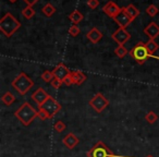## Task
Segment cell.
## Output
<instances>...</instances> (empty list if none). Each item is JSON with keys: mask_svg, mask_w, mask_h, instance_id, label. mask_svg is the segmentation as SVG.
<instances>
[{"mask_svg": "<svg viewBox=\"0 0 159 157\" xmlns=\"http://www.w3.org/2000/svg\"><path fill=\"white\" fill-rule=\"evenodd\" d=\"M20 27L21 22L10 12L6 13L3 18H1V20H0V31L7 37H11Z\"/></svg>", "mask_w": 159, "mask_h": 157, "instance_id": "6da1fadb", "label": "cell"}, {"mask_svg": "<svg viewBox=\"0 0 159 157\" xmlns=\"http://www.w3.org/2000/svg\"><path fill=\"white\" fill-rule=\"evenodd\" d=\"M86 37L91 43H93V44H97V43L102 38V33L98 29L93 27V29H92L91 31L86 34Z\"/></svg>", "mask_w": 159, "mask_h": 157, "instance_id": "9a60e30c", "label": "cell"}, {"mask_svg": "<svg viewBox=\"0 0 159 157\" xmlns=\"http://www.w3.org/2000/svg\"><path fill=\"white\" fill-rule=\"evenodd\" d=\"M157 119H158V116H157V113L155 111H148L145 116V120L150 124L155 123L157 121Z\"/></svg>", "mask_w": 159, "mask_h": 157, "instance_id": "cb8c5ba5", "label": "cell"}, {"mask_svg": "<svg viewBox=\"0 0 159 157\" xmlns=\"http://www.w3.org/2000/svg\"><path fill=\"white\" fill-rule=\"evenodd\" d=\"M62 84H63V81L59 80V79H56V77L51 81V86H52L53 89H60Z\"/></svg>", "mask_w": 159, "mask_h": 157, "instance_id": "f1b7e54d", "label": "cell"}, {"mask_svg": "<svg viewBox=\"0 0 159 157\" xmlns=\"http://www.w3.org/2000/svg\"><path fill=\"white\" fill-rule=\"evenodd\" d=\"M49 96L50 95H49L44 89L39 87V89H37L33 94H32V99L37 104V106H40V105H43L47 99H48Z\"/></svg>", "mask_w": 159, "mask_h": 157, "instance_id": "8fae6325", "label": "cell"}, {"mask_svg": "<svg viewBox=\"0 0 159 157\" xmlns=\"http://www.w3.org/2000/svg\"><path fill=\"white\" fill-rule=\"evenodd\" d=\"M22 16H24L25 19L30 20L32 19L34 16H35V10L33 9V7H30V6H26L24 9L22 10Z\"/></svg>", "mask_w": 159, "mask_h": 157, "instance_id": "7402d4cb", "label": "cell"}, {"mask_svg": "<svg viewBox=\"0 0 159 157\" xmlns=\"http://www.w3.org/2000/svg\"><path fill=\"white\" fill-rule=\"evenodd\" d=\"M69 19H70V21L73 23V24L77 25L80 22H82L84 16H83V14L81 13L79 10H74V11L71 12V13L69 14Z\"/></svg>", "mask_w": 159, "mask_h": 157, "instance_id": "ac0fdd59", "label": "cell"}, {"mask_svg": "<svg viewBox=\"0 0 159 157\" xmlns=\"http://www.w3.org/2000/svg\"><path fill=\"white\" fill-rule=\"evenodd\" d=\"M145 45H146L147 50L149 51L150 53H152V55H154V53H156L159 48V45L155 42V39H148V42L145 43Z\"/></svg>", "mask_w": 159, "mask_h": 157, "instance_id": "44dd1931", "label": "cell"}, {"mask_svg": "<svg viewBox=\"0 0 159 157\" xmlns=\"http://www.w3.org/2000/svg\"><path fill=\"white\" fill-rule=\"evenodd\" d=\"M121 11H122V8H120L119 6L116 2H113V1H108V2L102 7V12H104L105 14H107L109 18H112V19H115Z\"/></svg>", "mask_w": 159, "mask_h": 157, "instance_id": "9c48e42d", "label": "cell"}, {"mask_svg": "<svg viewBox=\"0 0 159 157\" xmlns=\"http://www.w3.org/2000/svg\"><path fill=\"white\" fill-rule=\"evenodd\" d=\"M158 12H159V9L155 5H149L147 8H146V13H147L149 16H157V13H158Z\"/></svg>", "mask_w": 159, "mask_h": 157, "instance_id": "4316f807", "label": "cell"}, {"mask_svg": "<svg viewBox=\"0 0 159 157\" xmlns=\"http://www.w3.org/2000/svg\"><path fill=\"white\" fill-rule=\"evenodd\" d=\"M9 1H10V2H11V3H14V2H16V1H18V0H9Z\"/></svg>", "mask_w": 159, "mask_h": 157, "instance_id": "836d02e7", "label": "cell"}, {"mask_svg": "<svg viewBox=\"0 0 159 157\" xmlns=\"http://www.w3.org/2000/svg\"><path fill=\"white\" fill-rule=\"evenodd\" d=\"M23 1H24L27 6H30V7H33V6L35 5L36 2H38L39 0H23Z\"/></svg>", "mask_w": 159, "mask_h": 157, "instance_id": "d6a6232c", "label": "cell"}, {"mask_svg": "<svg viewBox=\"0 0 159 157\" xmlns=\"http://www.w3.org/2000/svg\"><path fill=\"white\" fill-rule=\"evenodd\" d=\"M80 33H81V30H80V27L75 24H73L72 26L69 29V34H70L72 37H76Z\"/></svg>", "mask_w": 159, "mask_h": 157, "instance_id": "83f0119b", "label": "cell"}, {"mask_svg": "<svg viewBox=\"0 0 159 157\" xmlns=\"http://www.w3.org/2000/svg\"><path fill=\"white\" fill-rule=\"evenodd\" d=\"M144 33L149 37V39H155L159 36V25L156 22H150L144 29Z\"/></svg>", "mask_w": 159, "mask_h": 157, "instance_id": "4fadbf2b", "label": "cell"}, {"mask_svg": "<svg viewBox=\"0 0 159 157\" xmlns=\"http://www.w3.org/2000/svg\"><path fill=\"white\" fill-rule=\"evenodd\" d=\"M56 11H57V9H56V8L53 7L51 3H49V2L46 3V5H45L44 7H43V9H42V12L46 16H48V18L52 16V14H55Z\"/></svg>", "mask_w": 159, "mask_h": 157, "instance_id": "d6986e66", "label": "cell"}, {"mask_svg": "<svg viewBox=\"0 0 159 157\" xmlns=\"http://www.w3.org/2000/svg\"><path fill=\"white\" fill-rule=\"evenodd\" d=\"M87 157H116L111 150L104 143L99 141L86 153Z\"/></svg>", "mask_w": 159, "mask_h": 157, "instance_id": "5b68a950", "label": "cell"}, {"mask_svg": "<svg viewBox=\"0 0 159 157\" xmlns=\"http://www.w3.org/2000/svg\"><path fill=\"white\" fill-rule=\"evenodd\" d=\"M115 53L119 58H124L129 53V51H128V49L124 47V45H118L115 49Z\"/></svg>", "mask_w": 159, "mask_h": 157, "instance_id": "603a6c76", "label": "cell"}, {"mask_svg": "<svg viewBox=\"0 0 159 157\" xmlns=\"http://www.w3.org/2000/svg\"><path fill=\"white\" fill-rule=\"evenodd\" d=\"M111 38H112L118 45H124L131 38V35H130V33L126 31V29L119 27V29L111 35Z\"/></svg>", "mask_w": 159, "mask_h": 157, "instance_id": "ba28073f", "label": "cell"}, {"mask_svg": "<svg viewBox=\"0 0 159 157\" xmlns=\"http://www.w3.org/2000/svg\"><path fill=\"white\" fill-rule=\"evenodd\" d=\"M108 105H109V100L102 93H96L91 98V100H89V106L98 113H102L108 107Z\"/></svg>", "mask_w": 159, "mask_h": 157, "instance_id": "52a82bcc", "label": "cell"}, {"mask_svg": "<svg viewBox=\"0 0 159 157\" xmlns=\"http://www.w3.org/2000/svg\"><path fill=\"white\" fill-rule=\"evenodd\" d=\"M53 79H55V75H53L52 71L47 70V71H45V72H43V74H42V80L44 81V82H47V83L50 82L51 83V81H52Z\"/></svg>", "mask_w": 159, "mask_h": 157, "instance_id": "d4e9b609", "label": "cell"}, {"mask_svg": "<svg viewBox=\"0 0 159 157\" xmlns=\"http://www.w3.org/2000/svg\"><path fill=\"white\" fill-rule=\"evenodd\" d=\"M66 123H64L63 121H61V120H58V121H56V123L53 124V129L59 133L63 132V131L66 130Z\"/></svg>", "mask_w": 159, "mask_h": 157, "instance_id": "484cf974", "label": "cell"}, {"mask_svg": "<svg viewBox=\"0 0 159 157\" xmlns=\"http://www.w3.org/2000/svg\"><path fill=\"white\" fill-rule=\"evenodd\" d=\"M129 55H130L139 64H144L148 58H154V59L159 60L158 56L152 55V53H150L149 51L147 50L145 43H143V42L137 43V44L131 49V51H129Z\"/></svg>", "mask_w": 159, "mask_h": 157, "instance_id": "3957f363", "label": "cell"}, {"mask_svg": "<svg viewBox=\"0 0 159 157\" xmlns=\"http://www.w3.org/2000/svg\"><path fill=\"white\" fill-rule=\"evenodd\" d=\"M63 84H66V86H71V85H74V83H73V79H72V75H71V73L68 75V76L66 77L63 80Z\"/></svg>", "mask_w": 159, "mask_h": 157, "instance_id": "4dcf8cb0", "label": "cell"}, {"mask_svg": "<svg viewBox=\"0 0 159 157\" xmlns=\"http://www.w3.org/2000/svg\"><path fill=\"white\" fill-rule=\"evenodd\" d=\"M11 85L20 95H25V94L33 87L34 82L32 81V79L29 75H26L24 72H21L20 74L12 81Z\"/></svg>", "mask_w": 159, "mask_h": 157, "instance_id": "277c9868", "label": "cell"}, {"mask_svg": "<svg viewBox=\"0 0 159 157\" xmlns=\"http://www.w3.org/2000/svg\"><path fill=\"white\" fill-rule=\"evenodd\" d=\"M79 142H80L79 137H77L74 133H69V134H66V136L63 137V140H62V143L68 148H70V150L74 148L75 146L79 144Z\"/></svg>", "mask_w": 159, "mask_h": 157, "instance_id": "5bb4252c", "label": "cell"}, {"mask_svg": "<svg viewBox=\"0 0 159 157\" xmlns=\"http://www.w3.org/2000/svg\"><path fill=\"white\" fill-rule=\"evenodd\" d=\"M38 109L45 111V113H47V116H48V118L50 119L56 113L61 110V105H60L59 102H58L57 99H55L52 96H49L48 99H47L44 104L38 106Z\"/></svg>", "mask_w": 159, "mask_h": 157, "instance_id": "8992f818", "label": "cell"}, {"mask_svg": "<svg viewBox=\"0 0 159 157\" xmlns=\"http://www.w3.org/2000/svg\"><path fill=\"white\" fill-rule=\"evenodd\" d=\"M37 117L39 118L40 120H47V119H49L48 118V116H47V113H45V111H43V110H40V109H38V113H37Z\"/></svg>", "mask_w": 159, "mask_h": 157, "instance_id": "1f68e13d", "label": "cell"}, {"mask_svg": "<svg viewBox=\"0 0 159 157\" xmlns=\"http://www.w3.org/2000/svg\"><path fill=\"white\" fill-rule=\"evenodd\" d=\"M37 113L38 111L35 110V108H33L30 103H23L20 108L14 113V116L20 120V122L23 126L27 127L37 117Z\"/></svg>", "mask_w": 159, "mask_h": 157, "instance_id": "7a4b0ae2", "label": "cell"}, {"mask_svg": "<svg viewBox=\"0 0 159 157\" xmlns=\"http://www.w3.org/2000/svg\"><path fill=\"white\" fill-rule=\"evenodd\" d=\"M87 6L91 9H96L99 6V0H87Z\"/></svg>", "mask_w": 159, "mask_h": 157, "instance_id": "f546056e", "label": "cell"}, {"mask_svg": "<svg viewBox=\"0 0 159 157\" xmlns=\"http://www.w3.org/2000/svg\"><path fill=\"white\" fill-rule=\"evenodd\" d=\"M145 157H154L152 155H147V156H145Z\"/></svg>", "mask_w": 159, "mask_h": 157, "instance_id": "e575fe53", "label": "cell"}, {"mask_svg": "<svg viewBox=\"0 0 159 157\" xmlns=\"http://www.w3.org/2000/svg\"><path fill=\"white\" fill-rule=\"evenodd\" d=\"M1 100H2L3 104H6L7 106H10V105L13 104L14 100H16V96H14L11 92H7V93L1 97Z\"/></svg>", "mask_w": 159, "mask_h": 157, "instance_id": "ffe728a7", "label": "cell"}, {"mask_svg": "<svg viewBox=\"0 0 159 157\" xmlns=\"http://www.w3.org/2000/svg\"><path fill=\"white\" fill-rule=\"evenodd\" d=\"M113 20H115V22L117 23L120 27H122V29H126V26H129V25L134 21L133 19H131L130 16H129L128 14L123 11V10H122V11L120 12V13L118 14Z\"/></svg>", "mask_w": 159, "mask_h": 157, "instance_id": "7c38bea8", "label": "cell"}, {"mask_svg": "<svg viewBox=\"0 0 159 157\" xmlns=\"http://www.w3.org/2000/svg\"><path fill=\"white\" fill-rule=\"evenodd\" d=\"M71 75H72L74 85H81L82 83L85 82V80H86V75H85L82 71H72V72H71Z\"/></svg>", "mask_w": 159, "mask_h": 157, "instance_id": "2e32d148", "label": "cell"}, {"mask_svg": "<svg viewBox=\"0 0 159 157\" xmlns=\"http://www.w3.org/2000/svg\"><path fill=\"white\" fill-rule=\"evenodd\" d=\"M52 73L55 75L56 79H59V80L63 81L66 76L71 73V71L69 70V68L64 63H59L55 67V69L52 70Z\"/></svg>", "mask_w": 159, "mask_h": 157, "instance_id": "30bf717a", "label": "cell"}, {"mask_svg": "<svg viewBox=\"0 0 159 157\" xmlns=\"http://www.w3.org/2000/svg\"><path fill=\"white\" fill-rule=\"evenodd\" d=\"M122 10H123V11L125 12V13L128 14V16H130L131 19H133V20H135V19H136L137 16H139V10L137 9V8L135 7L134 5L126 6V7L122 8Z\"/></svg>", "mask_w": 159, "mask_h": 157, "instance_id": "e0dca14e", "label": "cell"}]
</instances>
